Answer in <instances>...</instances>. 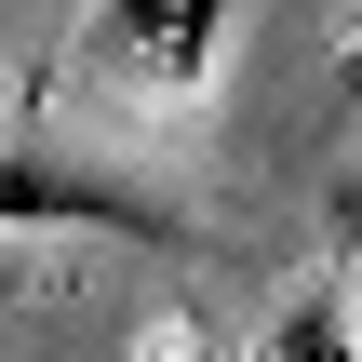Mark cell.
<instances>
[{
  "label": "cell",
  "mask_w": 362,
  "mask_h": 362,
  "mask_svg": "<svg viewBox=\"0 0 362 362\" xmlns=\"http://www.w3.org/2000/svg\"><path fill=\"white\" fill-rule=\"evenodd\" d=\"M0 228H94V242H188V215L27 121H0Z\"/></svg>",
  "instance_id": "obj_1"
},
{
  "label": "cell",
  "mask_w": 362,
  "mask_h": 362,
  "mask_svg": "<svg viewBox=\"0 0 362 362\" xmlns=\"http://www.w3.org/2000/svg\"><path fill=\"white\" fill-rule=\"evenodd\" d=\"M228 54V0H94V67L134 94H202Z\"/></svg>",
  "instance_id": "obj_2"
},
{
  "label": "cell",
  "mask_w": 362,
  "mask_h": 362,
  "mask_svg": "<svg viewBox=\"0 0 362 362\" xmlns=\"http://www.w3.org/2000/svg\"><path fill=\"white\" fill-rule=\"evenodd\" d=\"M255 362H362V336H349V309L309 282V296H282V309H269V349H255Z\"/></svg>",
  "instance_id": "obj_3"
}]
</instances>
